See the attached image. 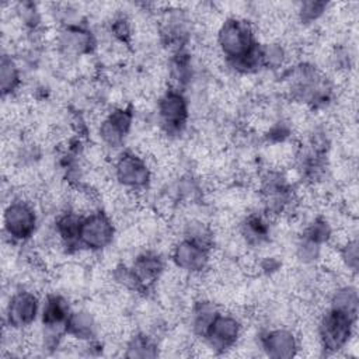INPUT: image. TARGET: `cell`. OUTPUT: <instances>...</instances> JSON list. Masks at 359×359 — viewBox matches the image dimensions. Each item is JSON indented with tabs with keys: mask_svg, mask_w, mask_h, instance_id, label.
Returning <instances> with one entry per match:
<instances>
[{
	"mask_svg": "<svg viewBox=\"0 0 359 359\" xmlns=\"http://www.w3.org/2000/svg\"><path fill=\"white\" fill-rule=\"evenodd\" d=\"M216 45L224 62L240 73H251L261 67V43L250 21L227 17L216 31Z\"/></svg>",
	"mask_w": 359,
	"mask_h": 359,
	"instance_id": "obj_1",
	"label": "cell"
},
{
	"mask_svg": "<svg viewBox=\"0 0 359 359\" xmlns=\"http://www.w3.org/2000/svg\"><path fill=\"white\" fill-rule=\"evenodd\" d=\"M358 317L328 307L317 323L316 337L325 353H337L351 344L355 335Z\"/></svg>",
	"mask_w": 359,
	"mask_h": 359,
	"instance_id": "obj_2",
	"label": "cell"
},
{
	"mask_svg": "<svg viewBox=\"0 0 359 359\" xmlns=\"http://www.w3.org/2000/svg\"><path fill=\"white\" fill-rule=\"evenodd\" d=\"M39 224L38 210L32 202L24 198L11 199L3 210V231L13 243L31 240Z\"/></svg>",
	"mask_w": 359,
	"mask_h": 359,
	"instance_id": "obj_3",
	"label": "cell"
},
{
	"mask_svg": "<svg viewBox=\"0 0 359 359\" xmlns=\"http://www.w3.org/2000/svg\"><path fill=\"white\" fill-rule=\"evenodd\" d=\"M290 91L297 100L318 107L328 102L332 87L327 77L323 76L316 66L304 63L292 70Z\"/></svg>",
	"mask_w": 359,
	"mask_h": 359,
	"instance_id": "obj_4",
	"label": "cell"
},
{
	"mask_svg": "<svg viewBox=\"0 0 359 359\" xmlns=\"http://www.w3.org/2000/svg\"><path fill=\"white\" fill-rule=\"evenodd\" d=\"M116 184L129 192L146 191L151 182V168L146 157L132 150L121 151L112 163Z\"/></svg>",
	"mask_w": 359,
	"mask_h": 359,
	"instance_id": "obj_5",
	"label": "cell"
},
{
	"mask_svg": "<svg viewBox=\"0 0 359 359\" xmlns=\"http://www.w3.org/2000/svg\"><path fill=\"white\" fill-rule=\"evenodd\" d=\"M212 248L210 244L182 236L171 248V262L185 275H201L210 265Z\"/></svg>",
	"mask_w": 359,
	"mask_h": 359,
	"instance_id": "obj_6",
	"label": "cell"
},
{
	"mask_svg": "<svg viewBox=\"0 0 359 359\" xmlns=\"http://www.w3.org/2000/svg\"><path fill=\"white\" fill-rule=\"evenodd\" d=\"M189 119V102L181 88L171 86L157 101V121L165 135H180Z\"/></svg>",
	"mask_w": 359,
	"mask_h": 359,
	"instance_id": "obj_7",
	"label": "cell"
},
{
	"mask_svg": "<svg viewBox=\"0 0 359 359\" xmlns=\"http://www.w3.org/2000/svg\"><path fill=\"white\" fill-rule=\"evenodd\" d=\"M115 234V224L104 210L94 209L83 215L79 238L80 248L90 252H100L112 244Z\"/></svg>",
	"mask_w": 359,
	"mask_h": 359,
	"instance_id": "obj_8",
	"label": "cell"
},
{
	"mask_svg": "<svg viewBox=\"0 0 359 359\" xmlns=\"http://www.w3.org/2000/svg\"><path fill=\"white\" fill-rule=\"evenodd\" d=\"M241 335V320L233 313L219 310V313L210 323L206 334L203 335L202 344L212 353H224L237 346Z\"/></svg>",
	"mask_w": 359,
	"mask_h": 359,
	"instance_id": "obj_9",
	"label": "cell"
},
{
	"mask_svg": "<svg viewBox=\"0 0 359 359\" xmlns=\"http://www.w3.org/2000/svg\"><path fill=\"white\" fill-rule=\"evenodd\" d=\"M41 303L42 300L34 290L21 287L13 292L4 311L7 325L14 331H25L31 328L39 318Z\"/></svg>",
	"mask_w": 359,
	"mask_h": 359,
	"instance_id": "obj_10",
	"label": "cell"
},
{
	"mask_svg": "<svg viewBox=\"0 0 359 359\" xmlns=\"http://www.w3.org/2000/svg\"><path fill=\"white\" fill-rule=\"evenodd\" d=\"M133 125V112L128 107H115L101 119L98 136L104 146L119 149L123 146Z\"/></svg>",
	"mask_w": 359,
	"mask_h": 359,
	"instance_id": "obj_11",
	"label": "cell"
},
{
	"mask_svg": "<svg viewBox=\"0 0 359 359\" xmlns=\"http://www.w3.org/2000/svg\"><path fill=\"white\" fill-rule=\"evenodd\" d=\"M258 344L262 352L272 359H290L300 349L299 337L287 327H273L264 331Z\"/></svg>",
	"mask_w": 359,
	"mask_h": 359,
	"instance_id": "obj_12",
	"label": "cell"
},
{
	"mask_svg": "<svg viewBox=\"0 0 359 359\" xmlns=\"http://www.w3.org/2000/svg\"><path fill=\"white\" fill-rule=\"evenodd\" d=\"M130 268L136 275L142 290H146L161 278L165 269V261L160 252L154 250H144L133 258Z\"/></svg>",
	"mask_w": 359,
	"mask_h": 359,
	"instance_id": "obj_13",
	"label": "cell"
},
{
	"mask_svg": "<svg viewBox=\"0 0 359 359\" xmlns=\"http://www.w3.org/2000/svg\"><path fill=\"white\" fill-rule=\"evenodd\" d=\"M83 215L69 208L60 212L53 224V234L66 251L80 250V227H81Z\"/></svg>",
	"mask_w": 359,
	"mask_h": 359,
	"instance_id": "obj_14",
	"label": "cell"
},
{
	"mask_svg": "<svg viewBox=\"0 0 359 359\" xmlns=\"http://www.w3.org/2000/svg\"><path fill=\"white\" fill-rule=\"evenodd\" d=\"M57 43L65 53L80 56L90 53L95 45L91 31L83 25L67 22L59 32Z\"/></svg>",
	"mask_w": 359,
	"mask_h": 359,
	"instance_id": "obj_15",
	"label": "cell"
},
{
	"mask_svg": "<svg viewBox=\"0 0 359 359\" xmlns=\"http://www.w3.org/2000/svg\"><path fill=\"white\" fill-rule=\"evenodd\" d=\"M272 234V226L269 215L265 212L248 213L240 223V236L243 241L250 247H262L269 241Z\"/></svg>",
	"mask_w": 359,
	"mask_h": 359,
	"instance_id": "obj_16",
	"label": "cell"
},
{
	"mask_svg": "<svg viewBox=\"0 0 359 359\" xmlns=\"http://www.w3.org/2000/svg\"><path fill=\"white\" fill-rule=\"evenodd\" d=\"M97 321L94 316L86 309H72V313L66 325V337H70L79 342L88 344L97 337Z\"/></svg>",
	"mask_w": 359,
	"mask_h": 359,
	"instance_id": "obj_17",
	"label": "cell"
},
{
	"mask_svg": "<svg viewBox=\"0 0 359 359\" xmlns=\"http://www.w3.org/2000/svg\"><path fill=\"white\" fill-rule=\"evenodd\" d=\"M219 313V309L216 304L208 299H199L196 300L192 307H191V314H189V323H191V330L194 335L199 339L203 338L206 334L210 323Z\"/></svg>",
	"mask_w": 359,
	"mask_h": 359,
	"instance_id": "obj_18",
	"label": "cell"
},
{
	"mask_svg": "<svg viewBox=\"0 0 359 359\" xmlns=\"http://www.w3.org/2000/svg\"><path fill=\"white\" fill-rule=\"evenodd\" d=\"M328 307L358 317L359 296H358L356 286L352 283H345V285L337 286L331 292Z\"/></svg>",
	"mask_w": 359,
	"mask_h": 359,
	"instance_id": "obj_19",
	"label": "cell"
},
{
	"mask_svg": "<svg viewBox=\"0 0 359 359\" xmlns=\"http://www.w3.org/2000/svg\"><path fill=\"white\" fill-rule=\"evenodd\" d=\"M123 355L126 358H154L158 355V345L146 332H136L126 341Z\"/></svg>",
	"mask_w": 359,
	"mask_h": 359,
	"instance_id": "obj_20",
	"label": "cell"
},
{
	"mask_svg": "<svg viewBox=\"0 0 359 359\" xmlns=\"http://www.w3.org/2000/svg\"><path fill=\"white\" fill-rule=\"evenodd\" d=\"M20 86L21 70L17 62L8 55H3L0 62V88L3 95H13Z\"/></svg>",
	"mask_w": 359,
	"mask_h": 359,
	"instance_id": "obj_21",
	"label": "cell"
},
{
	"mask_svg": "<svg viewBox=\"0 0 359 359\" xmlns=\"http://www.w3.org/2000/svg\"><path fill=\"white\" fill-rule=\"evenodd\" d=\"M286 59H287L286 49L280 43L278 42L261 43V50H259L261 67L278 70L285 66Z\"/></svg>",
	"mask_w": 359,
	"mask_h": 359,
	"instance_id": "obj_22",
	"label": "cell"
},
{
	"mask_svg": "<svg viewBox=\"0 0 359 359\" xmlns=\"http://www.w3.org/2000/svg\"><path fill=\"white\" fill-rule=\"evenodd\" d=\"M337 257L341 265L348 271V273H356L359 265V251H358V240L355 236L345 238L338 244Z\"/></svg>",
	"mask_w": 359,
	"mask_h": 359,
	"instance_id": "obj_23",
	"label": "cell"
},
{
	"mask_svg": "<svg viewBox=\"0 0 359 359\" xmlns=\"http://www.w3.org/2000/svg\"><path fill=\"white\" fill-rule=\"evenodd\" d=\"M328 4L324 1H303L299 4L296 13L302 24H311L323 17Z\"/></svg>",
	"mask_w": 359,
	"mask_h": 359,
	"instance_id": "obj_24",
	"label": "cell"
}]
</instances>
